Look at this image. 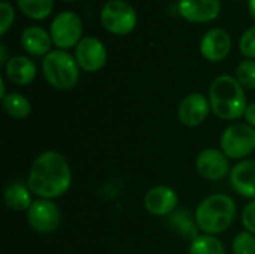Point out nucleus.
<instances>
[{
  "label": "nucleus",
  "mask_w": 255,
  "mask_h": 254,
  "mask_svg": "<svg viewBox=\"0 0 255 254\" xmlns=\"http://www.w3.org/2000/svg\"><path fill=\"white\" fill-rule=\"evenodd\" d=\"M27 186L39 199H55L63 196L72 186V169L66 157L57 151L39 154L28 172Z\"/></svg>",
  "instance_id": "1"
},
{
  "label": "nucleus",
  "mask_w": 255,
  "mask_h": 254,
  "mask_svg": "<svg viewBox=\"0 0 255 254\" xmlns=\"http://www.w3.org/2000/svg\"><path fill=\"white\" fill-rule=\"evenodd\" d=\"M209 103L212 112L226 121L239 120L247 109L245 88L232 75L217 76L209 87Z\"/></svg>",
  "instance_id": "2"
},
{
  "label": "nucleus",
  "mask_w": 255,
  "mask_h": 254,
  "mask_svg": "<svg viewBox=\"0 0 255 254\" xmlns=\"http://www.w3.org/2000/svg\"><path fill=\"white\" fill-rule=\"evenodd\" d=\"M236 217V202L232 196L215 193L205 198L196 213L194 220L197 229L206 235H218L229 229Z\"/></svg>",
  "instance_id": "3"
},
{
  "label": "nucleus",
  "mask_w": 255,
  "mask_h": 254,
  "mask_svg": "<svg viewBox=\"0 0 255 254\" xmlns=\"http://www.w3.org/2000/svg\"><path fill=\"white\" fill-rule=\"evenodd\" d=\"M76 58L64 49H54L42 60V73L46 82L57 90H70L79 79Z\"/></svg>",
  "instance_id": "4"
},
{
  "label": "nucleus",
  "mask_w": 255,
  "mask_h": 254,
  "mask_svg": "<svg viewBox=\"0 0 255 254\" xmlns=\"http://www.w3.org/2000/svg\"><path fill=\"white\" fill-rule=\"evenodd\" d=\"M100 21L109 33L126 36L134 30L137 24V13L126 0H109L100 10Z\"/></svg>",
  "instance_id": "5"
},
{
  "label": "nucleus",
  "mask_w": 255,
  "mask_h": 254,
  "mask_svg": "<svg viewBox=\"0 0 255 254\" xmlns=\"http://www.w3.org/2000/svg\"><path fill=\"white\" fill-rule=\"evenodd\" d=\"M220 145L229 159H245L255 151V129L248 123H233L223 132Z\"/></svg>",
  "instance_id": "6"
},
{
  "label": "nucleus",
  "mask_w": 255,
  "mask_h": 254,
  "mask_svg": "<svg viewBox=\"0 0 255 254\" xmlns=\"http://www.w3.org/2000/svg\"><path fill=\"white\" fill-rule=\"evenodd\" d=\"M82 19L78 13L72 10L60 12L51 22L49 34L52 39V43L58 49H69L72 46H76L82 39Z\"/></svg>",
  "instance_id": "7"
},
{
  "label": "nucleus",
  "mask_w": 255,
  "mask_h": 254,
  "mask_svg": "<svg viewBox=\"0 0 255 254\" xmlns=\"http://www.w3.org/2000/svg\"><path fill=\"white\" fill-rule=\"evenodd\" d=\"M27 222L37 234H52L60 226L61 213L54 201L37 199L27 211Z\"/></svg>",
  "instance_id": "8"
},
{
  "label": "nucleus",
  "mask_w": 255,
  "mask_h": 254,
  "mask_svg": "<svg viewBox=\"0 0 255 254\" xmlns=\"http://www.w3.org/2000/svg\"><path fill=\"white\" fill-rule=\"evenodd\" d=\"M75 58L84 72L94 73L105 67L108 61V51L100 39L94 36H85L75 46Z\"/></svg>",
  "instance_id": "9"
},
{
  "label": "nucleus",
  "mask_w": 255,
  "mask_h": 254,
  "mask_svg": "<svg viewBox=\"0 0 255 254\" xmlns=\"http://www.w3.org/2000/svg\"><path fill=\"white\" fill-rule=\"evenodd\" d=\"M196 169L200 177L209 181H220L230 175V163L229 157L215 148H206L199 153L196 159Z\"/></svg>",
  "instance_id": "10"
},
{
  "label": "nucleus",
  "mask_w": 255,
  "mask_h": 254,
  "mask_svg": "<svg viewBox=\"0 0 255 254\" xmlns=\"http://www.w3.org/2000/svg\"><path fill=\"white\" fill-rule=\"evenodd\" d=\"M209 99L200 93L185 96L178 106V118L187 127H197L205 123L211 112Z\"/></svg>",
  "instance_id": "11"
},
{
  "label": "nucleus",
  "mask_w": 255,
  "mask_h": 254,
  "mask_svg": "<svg viewBox=\"0 0 255 254\" xmlns=\"http://www.w3.org/2000/svg\"><path fill=\"white\" fill-rule=\"evenodd\" d=\"M178 193L169 186H155L146 192L143 198L145 210L155 217H166L178 207Z\"/></svg>",
  "instance_id": "12"
},
{
  "label": "nucleus",
  "mask_w": 255,
  "mask_h": 254,
  "mask_svg": "<svg viewBox=\"0 0 255 254\" xmlns=\"http://www.w3.org/2000/svg\"><path fill=\"white\" fill-rule=\"evenodd\" d=\"M179 15L196 24L214 21L221 12L220 0H178Z\"/></svg>",
  "instance_id": "13"
},
{
  "label": "nucleus",
  "mask_w": 255,
  "mask_h": 254,
  "mask_svg": "<svg viewBox=\"0 0 255 254\" xmlns=\"http://www.w3.org/2000/svg\"><path fill=\"white\" fill-rule=\"evenodd\" d=\"M232 49V37L223 28H211L200 40V54L212 63L227 58Z\"/></svg>",
  "instance_id": "14"
},
{
  "label": "nucleus",
  "mask_w": 255,
  "mask_h": 254,
  "mask_svg": "<svg viewBox=\"0 0 255 254\" xmlns=\"http://www.w3.org/2000/svg\"><path fill=\"white\" fill-rule=\"evenodd\" d=\"M230 186L242 198L255 201V160L247 159L230 171Z\"/></svg>",
  "instance_id": "15"
},
{
  "label": "nucleus",
  "mask_w": 255,
  "mask_h": 254,
  "mask_svg": "<svg viewBox=\"0 0 255 254\" xmlns=\"http://www.w3.org/2000/svg\"><path fill=\"white\" fill-rule=\"evenodd\" d=\"M4 73L7 79L15 85H28L36 78V64L31 58L25 55H13L4 66Z\"/></svg>",
  "instance_id": "16"
},
{
  "label": "nucleus",
  "mask_w": 255,
  "mask_h": 254,
  "mask_svg": "<svg viewBox=\"0 0 255 254\" xmlns=\"http://www.w3.org/2000/svg\"><path fill=\"white\" fill-rule=\"evenodd\" d=\"M21 45L31 55H46L51 52L52 39L43 27L31 25L21 33Z\"/></svg>",
  "instance_id": "17"
},
{
  "label": "nucleus",
  "mask_w": 255,
  "mask_h": 254,
  "mask_svg": "<svg viewBox=\"0 0 255 254\" xmlns=\"http://www.w3.org/2000/svg\"><path fill=\"white\" fill-rule=\"evenodd\" d=\"M31 195L33 193L27 184H24L22 181H12L4 189L3 199L6 207L13 211H28L34 202Z\"/></svg>",
  "instance_id": "18"
},
{
  "label": "nucleus",
  "mask_w": 255,
  "mask_h": 254,
  "mask_svg": "<svg viewBox=\"0 0 255 254\" xmlns=\"http://www.w3.org/2000/svg\"><path fill=\"white\" fill-rule=\"evenodd\" d=\"M1 108L9 117H12L15 120H22V118L28 117L31 112L30 100L24 94L15 93V91L7 93L4 96V99H1Z\"/></svg>",
  "instance_id": "19"
},
{
  "label": "nucleus",
  "mask_w": 255,
  "mask_h": 254,
  "mask_svg": "<svg viewBox=\"0 0 255 254\" xmlns=\"http://www.w3.org/2000/svg\"><path fill=\"white\" fill-rule=\"evenodd\" d=\"M19 10L31 19H45L51 15L54 0H16Z\"/></svg>",
  "instance_id": "20"
},
{
  "label": "nucleus",
  "mask_w": 255,
  "mask_h": 254,
  "mask_svg": "<svg viewBox=\"0 0 255 254\" xmlns=\"http://www.w3.org/2000/svg\"><path fill=\"white\" fill-rule=\"evenodd\" d=\"M190 254H226V247L215 235L203 234L191 240Z\"/></svg>",
  "instance_id": "21"
},
{
  "label": "nucleus",
  "mask_w": 255,
  "mask_h": 254,
  "mask_svg": "<svg viewBox=\"0 0 255 254\" xmlns=\"http://www.w3.org/2000/svg\"><path fill=\"white\" fill-rule=\"evenodd\" d=\"M236 79L247 90H255V60H244L236 67Z\"/></svg>",
  "instance_id": "22"
},
{
  "label": "nucleus",
  "mask_w": 255,
  "mask_h": 254,
  "mask_svg": "<svg viewBox=\"0 0 255 254\" xmlns=\"http://www.w3.org/2000/svg\"><path fill=\"white\" fill-rule=\"evenodd\" d=\"M233 254H255V235L245 231L235 237L233 240Z\"/></svg>",
  "instance_id": "23"
},
{
  "label": "nucleus",
  "mask_w": 255,
  "mask_h": 254,
  "mask_svg": "<svg viewBox=\"0 0 255 254\" xmlns=\"http://www.w3.org/2000/svg\"><path fill=\"white\" fill-rule=\"evenodd\" d=\"M239 49L241 52L250 58V60H254L255 58V25L247 28L244 31V34L241 36V40H239Z\"/></svg>",
  "instance_id": "24"
},
{
  "label": "nucleus",
  "mask_w": 255,
  "mask_h": 254,
  "mask_svg": "<svg viewBox=\"0 0 255 254\" xmlns=\"http://www.w3.org/2000/svg\"><path fill=\"white\" fill-rule=\"evenodd\" d=\"M15 19V10L7 1H0V34L4 36Z\"/></svg>",
  "instance_id": "25"
},
{
  "label": "nucleus",
  "mask_w": 255,
  "mask_h": 254,
  "mask_svg": "<svg viewBox=\"0 0 255 254\" xmlns=\"http://www.w3.org/2000/svg\"><path fill=\"white\" fill-rule=\"evenodd\" d=\"M242 225L248 232L255 235V201L250 202L244 208V211H242Z\"/></svg>",
  "instance_id": "26"
},
{
  "label": "nucleus",
  "mask_w": 255,
  "mask_h": 254,
  "mask_svg": "<svg viewBox=\"0 0 255 254\" xmlns=\"http://www.w3.org/2000/svg\"><path fill=\"white\" fill-rule=\"evenodd\" d=\"M244 117H245V121L255 129V102L247 106Z\"/></svg>",
  "instance_id": "27"
},
{
  "label": "nucleus",
  "mask_w": 255,
  "mask_h": 254,
  "mask_svg": "<svg viewBox=\"0 0 255 254\" xmlns=\"http://www.w3.org/2000/svg\"><path fill=\"white\" fill-rule=\"evenodd\" d=\"M7 61H9V58H7V49H6V45L1 43L0 45V66L4 67Z\"/></svg>",
  "instance_id": "28"
},
{
  "label": "nucleus",
  "mask_w": 255,
  "mask_h": 254,
  "mask_svg": "<svg viewBox=\"0 0 255 254\" xmlns=\"http://www.w3.org/2000/svg\"><path fill=\"white\" fill-rule=\"evenodd\" d=\"M7 93H6V85H4V78L3 76H0V99H4V96H6Z\"/></svg>",
  "instance_id": "29"
},
{
  "label": "nucleus",
  "mask_w": 255,
  "mask_h": 254,
  "mask_svg": "<svg viewBox=\"0 0 255 254\" xmlns=\"http://www.w3.org/2000/svg\"><path fill=\"white\" fill-rule=\"evenodd\" d=\"M248 9H250L251 16L255 19V0H248Z\"/></svg>",
  "instance_id": "30"
},
{
  "label": "nucleus",
  "mask_w": 255,
  "mask_h": 254,
  "mask_svg": "<svg viewBox=\"0 0 255 254\" xmlns=\"http://www.w3.org/2000/svg\"><path fill=\"white\" fill-rule=\"evenodd\" d=\"M64 1H75V0H64Z\"/></svg>",
  "instance_id": "31"
},
{
  "label": "nucleus",
  "mask_w": 255,
  "mask_h": 254,
  "mask_svg": "<svg viewBox=\"0 0 255 254\" xmlns=\"http://www.w3.org/2000/svg\"><path fill=\"white\" fill-rule=\"evenodd\" d=\"M1 1H7V0H1Z\"/></svg>",
  "instance_id": "32"
}]
</instances>
